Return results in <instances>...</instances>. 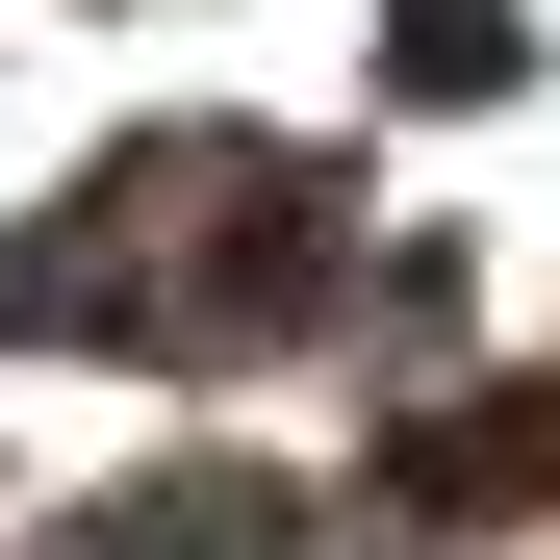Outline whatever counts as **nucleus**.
<instances>
[{
    "label": "nucleus",
    "mask_w": 560,
    "mask_h": 560,
    "mask_svg": "<svg viewBox=\"0 0 560 560\" xmlns=\"http://www.w3.org/2000/svg\"><path fill=\"white\" fill-rule=\"evenodd\" d=\"M383 485H408V510H510V485H560V408H433Z\"/></svg>",
    "instance_id": "1"
},
{
    "label": "nucleus",
    "mask_w": 560,
    "mask_h": 560,
    "mask_svg": "<svg viewBox=\"0 0 560 560\" xmlns=\"http://www.w3.org/2000/svg\"><path fill=\"white\" fill-rule=\"evenodd\" d=\"M383 77H408V103H510V0H408Z\"/></svg>",
    "instance_id": "2"
}]
</instances>
